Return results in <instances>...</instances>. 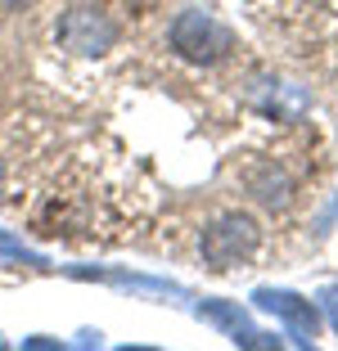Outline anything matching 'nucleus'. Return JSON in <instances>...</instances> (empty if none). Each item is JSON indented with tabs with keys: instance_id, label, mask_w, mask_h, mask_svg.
<instances>
[{
	"instance_id": "f257e3e1",
	"label": "nucleus",
	"mask_w": 338,
	"mask_h": 351,
	"mask_svg": "<svg viewBox=\"0 0 338 351\" xmlns=\"http://www.w3.org/2000/svg\"><path fill=\"white\" fill-rule=\"evenodd\" d=\"M257 243H262L257 221L244 217V212H225L203 230V261L212 270H235L257 252Z\"/></svg>"
},
{
	"instance_id": "f03ea898",
	"label": "nucleus",
	"mask_w": 338,
	"mask_h": 351,
	"mask_svg": "<svg viewBox=\"0 0 338 351\" xmlns=\"http://www.w3.org/2000/svg\"><path fill=\"white\" fill-rule=\"evenodd\" d=\"M172 45L194 63H221L225 54L235 50V32L225 27L221 19L203 10H185L181 19L172 23Z\"/></svg>"
},
{
	"instance_id": "7ed1b4c3",
	"label": "nucleus",
	"mask_w": 338,
	"mask_h": 351,
	"mask_svg": "<svg viewBox=\"0 0 338 351\" xmlns=\"http://www.w3.org/2000/svg\"><path fill=\"white\" fill-rule=\"evenodd\" d=\"M253 302L262 311H271V315H280V320L289 324V333H293V342L311 347V342L320 338V315L307 298H297V293H289V289H257Z\"/></svg>"
},
{
	"instance_id": "20e7f679",
	"label": "nucleus",
	"mask_w": 338,
	"mask_h": 351,
	"mask_svg": "<svg viewBox=\"0 0 338 351\" xmlns=\"http://www.w3.org/2000/svg\"><path fill=\"white\" fill-rule=\"evenodd\" d=\"M59 41L68 45V50H77V54H100V50H109V45L117 41V27L95 10H72L68 19H63V27H59Z\"/></svg>"
},
{
	"instance_id": "39448f33",
	"label": "nucleus",
	"mask_w": 338,
	"mask_h": 351,
	"mask_svg": "<svg viewBox=\"0 0 338 351\" xmlns=\"http://www.w3.org/2000/svg\"><path fill=\"white\" fill-rule=\"evenodd\" d=\"M203 315L207 320H216L225 333L235 342H244V347H271V338H262V333H253V324H248V315L244 311H235L230 302H207L203 306Z\"/></svg>"
},
{
	"instance_id": "423d86ee",
	"label": "nucleus",
	"mask_w": 338,
	"mask_h": 351,
	"mask_svg": "<svg viewBox=\"0 0 338 351\" xmlns=\"http://www.w3.org/2000/svg\"><path fill=\"white\" fill-rule=\"evenodd\" d=\"M320 306L329 311V320H334V329H338V289H334V284H329V289L320 293Z\"/></svg>"
}]
</instances>
